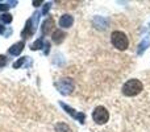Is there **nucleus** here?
<instances>
[{
	"instance_id": "obj_5",
	"label": "nucleus",
	"mask_w": 150,
	"mask_h": 132,
	"mask_svg": "<svg viewBox=\"0 0 150 132\" xmlns=\"http://www.w3.org/2000/svg\"><path fill=\"white\" fill-rule=\"evenodd\" d=\"M57 87H58V91H59L61 94L69 95V94H71L74 90V82L70 79V78H63V79L58 81Z\"/></svg>"
},
{
	"instance_id": "obj_7",
	"label": "nucleus",
	"mask_w": 150,
	"mask_h": 132,
	"mask_svg": "<svg viewBox=\"0 0 150 132\" xmlns=\"http://www.w3.org/2000/svg\"><path fill=\"white\" fill-rule=\"evenodd\" d=\"M55 26V23H54V19L53 17H47L46 20L44 21V24H42V34H49L50 32L53 31V28Z\"/></svg>"
},
{
	"instance_id": "obj_12",
	"label": "nucleus",
	"mask_w": 150,
	"mask_h": 132,
	"mask_svg": "<svg viewBox=\"0 0 150 132\" xmlns=\"http://www.w3.org/2000/svg\"><path fill=\"white\" fill-rule=\"evenodd\" d=\"M42 46H44V40L38 39L37 41H34L33 44L30 45V49L32 50H40V49H42Z\"/></svg>"
},
{
	"instance_id": "obj_20",
	"label": "nucleus",
	"mask_w": 150,
	"mask_h": 132,
	"mask_svg": "<svg viewBox=\"0 0 150 132\" xmlns=\"http://www.w3.org/2000/svg\"><path fill=\"white\" fill-rule=\"evenodd\" d=\"M41 3H42L41 0H34V1H33V5H36V7H38V5L41 4Z\"/></svg>"
},
{
	"instance_id": "obj_19",
	"label": "nucleus",
	"mask_w": 150,
	"mask_h": 132,
	"mask_svg": "<svg viewBox=\"0 0 150 132\" xmlns=\"http://www.w3.org/2000/svg\"><path fill=\"white\" fill-rule=\"evenodd\" d=\"M44 48H45V54H47V53H49V50H50V44H49V42H46V44L44 45Z\"/></svg>"
},
{
	"instance_id": "obj_6",
	"label": "nucleus",
	"mask_w": 150,
	"mask_h": 132,
	"mask_svg": "<svg viewBox=\"0 0 150 132\" xmlns=\"http://www.w3.org/2000/svg\"><path fill=\"white\" fill-rule=\"evenodd\" d=\"M61 106H62L63 108H65V111L67 112V114H70L73 118H75V119H76V120H79V122L82 123V124H83V123H84V119H86L84 114H82V112H76L74 108H71V107L66 106L65 103H61Z\"/></svg>"
},
{
	"instance_id": "obj_15",
	"label": "nucleus",
	"mask_w": 150,
	"mask_h": 132,
	"mask_svg": "<svg viewBox=\"0 0 150 132\" xmlns=\"http://www.w3.org/2000/svg\"><path fill=\"white\" fill-rule=\"evenodd\" d=\"M146 45H149V41H148V40H145V41H144L142 44L140 45V49H138V54H141V53L145 50V46H146Z\"/></svg>"
},
{
	"instance_id": "obj_17",
	"label": "nucleus",
	"mask_w": 150,
	"mask_h": 132,
	"mask_svg": "<svg viewBox=\"0 0 150 132\" xmlns=\"http://www.w3.org/2000/svg\"><path fill=\"white\" fill-rule=\"evenodd\" d=\"M7 64V58L4 56H0V66H4Z\"/></svg>"
},
{
	"instance_id": "obj_13",
	"label": "nucleus",
	"mask_w": 150,
	"mask_h": 132,
	"mask_svg": "<svg viewBox=\"0 0 150 132\" xmlns=\"http://www.w3.org/2000/svg\"><path fill=\"white\" fill-rule=\"evenodd\" d=\"M25 60H26V57H21V58H18V60L16 61L15 64H13V67H15V69H18V67H20L24 62H25Z\"/></svg>"
},
{
	"instance_id": "obj_16",
	"label": "nucleus",
	"mask_w": 150,
	"mask_h": 132,
	"mask_svg": "<svg viewBox=\"0 0 150 132\" xmlns=\"http://www.w3.org/2000/svg\"><path fill=\"white\" fill-rule=\"evenodd\" d=\"M50 7H52V4H50V3H46V4L44 5V9H42V15H47V12H49Z\"/></svg>"
},
{
	"instance_id": "obj_18",
	"label": "nucleus",
	"mask_w": 150,
	"mask_h": 132,
	"mask_svg": "<svg viewBox=\"0 0 150 132\" xmlns=\"http://www.w3.org/2000/svg\"><path fill=\"white\" fill-rule=\"evenodd\" d=\"M8 8H9V5H7V4H3V3H0V11H7Z\"/></svg>"
},
{
	"instance_id": "obj_10",
	"label": "nucleus",
	"mask_w": 150,
	"mask_h": 132,
	"mask_svg": "<svg viewBox=\"0 0 150 132\" xmlns=\"http://www.w3.org/2000/svg\"><path fill=\"white\" fill-rule=\"evenodd\" d=\"M52 37H53V41H54L55 44H61V42L65 40L66 33L58 29V31H54V32H53V36H52Z\"/></svg>"
},
{
	"instance_id": "obj_2",
	"label": "nucleus",
	"mask_w": 150,
	"mask_h": 132,
	"mask_svg": "<svg viewBox=\"0 0 150 132\" xmlns=\"http://www.w3.org/2000/svg\"><path fill=\"white\" fill-rule=\"evenodd\" d=\"M111 40H112V44L116 49L119 50H125L129 45V41H128V37L125 36V33L120 31H115L113 33L111 34Z\"/></svg>"
},
{
	"instance_id": "obj_14",
	"label": "nucleus",
	"mask_w": 150,
	"mask_h": 132,
	"mask_svg": "<svg viewBox=\"0 0 150 132\" xmlns=\"http://www.w3.org/2000/svg\"><path fill=\"white\" fill-rule=\"evenodd\" d=\"M1 20L4 21L5 24H9L11 21H12V15H9V13H4V15L1 16Z\"/></svg>"
},
{
	"instance_id": "obj_9",
	"label": "nucleus",
	"mask_w": 150,
	"mask_h": 132,
	"mask_svg": "<svg viewBox=\"0 0 150 132\" xmlns=\"http://www.w3.org/2000/svg\"><path fill=\"white\" fill-rule=\"evenodd\" d=\"M74 23V17L71 15H63L62 17L59 19V26L62 28H70Z\"/></svg>"
},
{
	"instance_id": "obj_4",
	"label": "nucleus",
	"mask_w": 150,
	"mask_h": 132,
	"mask_svg": "<svg viewBox=\"0 0 150 132\" xmlns=\"http://www.w3.org/2000/svg\"><path fill=\"white\" fill-rule=\"evenodd\" d=\"M92 118L98 124H104V123H107L109 119V112L107 111L105 107L99 106V107H96L95 111H93Z\"/></svg>"
},
{
	"instance_id": "obj_8",
	"label": "nucleus",
	"mask_w": 150,
	"mask_h": 132,
	"mask_svg": "<svg viewBox=\"0 0 150 132\" xmlns=\"http://www.w3.org/2000/svg\"><path fill=\"white\" fill-rule=\"evenodd\" d=\"M24 46H25L24 41H18V42H16V44H13L12 46L9 48L8 52H9V54H12V56H17V54H20V53L23 52Z\"/></svg>"
},
{
	"instance_id": "obj_3",
	"label": "nucleus",
	"mask_w": 150,
	"mask_h": 132,
	"mask_svg": "<svg viewBox=\"0 0 150 132\" xmlns=\"http://www.w3.org/2000/svg\"><path fill=\"white\" fill-rule=\"evenodd\" d=\"M38 19H40V15L38 13H34V15L26 21L25 28H24V31L21 32V37H23V39H29V37L34 33L37 23H38Z\"/></svg>"
},
{
	"instance_id": "obj_21",
	"label": "nucleus",
	"mask_w": 150,
	"mask_h": 132,
	"mask_svg": "<svg viewBox=\"0 0 150 132\" xmlns=\"http://www.w3.org/2000/svg\"><path fill=\"white\" fill-rule=\"evenodd\" d=\"M0 33H4V26L0 25Z\"/></svg>"
},
{
	"instance_id": "obj_1",
	"label": "nucleus",
	"mask_w": 150,
	"mask_h": 132,
	"mask_svg": "<svg viewBox=\"0 0 150 132\" xmlns=\"http://www.w3.org/2000/svg\"><path fill=\"white\" fill-rule=\"evenodd\" d=\"M142 88H144V86H142L141 81L129 79L122 86V94L127 96H134V95H137V94H140L141 91H142Z\"/></svg>"
},
{
	"instance_id": "obj_11",
	"label": "nucleus",
	"mask_w": 150,
	"mask_h": 132,
	"mask_svg": "<svg viewBox=\"0 0 150 132\" xmlns=\"http://www.w3.org/2000/svg\"><path fill=\"white\" fill-rule=\"evenodd\" d=\"M55 132H71V128L66 123H58L55 124Z\"/></svg>"
}]
</instances>
